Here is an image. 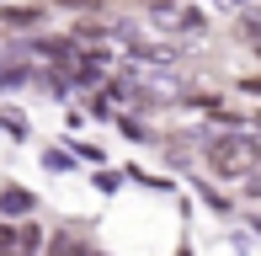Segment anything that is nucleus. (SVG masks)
I'll return each instance as SVG.
<instances>
[{"instance_id":"1","label":"nucleus","mask_w":261,"mask_h":256,"mask_svg":"<svg viewBox=\"0 0 261 256\" xmlns=\"http://www.w3.org/2000/svg\"><path fill=\"white\" fill-rule=\"evenodd\" d=\"M213 171H219V176H251L256 171V144L245 134H229V139H219V144H213Z\"/></svg>"},{"instance_id":"2","label":"nucleus","mask_w":261,"mask_h":256,"mask_svg":"<svg viewBox=\"0 0 261 256\" xmlns=\"http://www.w3.org/2000/svg\"><path fill=\"white\" fill-rule=\"evenodd\" d=\"M128 80H139V86H144L149 96H171V80H165V75H155V69H134Z\"/></svg>"},{"instance_id":"3","label":"nucleus","mask_w":261,"mask_h":256,"mask_svg":"<svg viewBox=\"0 0 261 256\" xmlns=\"http://www.w3.org/2000/svg\"><path fill=\"white\" fill-rule=\"evenodd\" d=\"M155 21L160 27H192V11L187 6H155Z\"/></svg>"},{"instance_id":"4","label":"nucleus","mask_w":261,"mask_h":256,"mask_svg":"<svg viewBox=\"0 0 261 256\" xmlns=\"http://www.w3.org/2000/svg\"><path fill=\"white\" fill-rule=\"evenodd\" d=\"M0 208H11V214H21V208H27V192H0Z\"/></svg>"},{"instance_id":"5","label":"nucleus","mask_w":261,"mask_h":256,"mask_svg":"<svg viewBox=\"0 0 261 256\" xmlns=\"http://www.w3.org/2000/svg\"><path fill=\"white\" fill-rule=\"evenodd\" d=\"M0 246H16V235H11V229H6V224H0Z\"/></svg>"},{"instance_id":"6","label":"nucleus","mask_w":261,"mask_h":256,"mask_svg":"<svg viewBox=\"0 0 261 256\" xmlns=\"http://www.w3.org/2000/svg\"><path fill=\"white\" fill-rule=\"evenodd\" d=\"M69 6H80V0H69Z\"/></svg>"}]
</instances>
